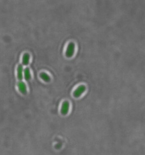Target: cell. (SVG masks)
<instances>
[{
	"mask_svg": "<svg viewBox=\"0 0 145 155\" xmlns=\"http://www.w3.org/2000/svg\"><path fill=\"white\" fill-rule=\"evenodd\" d=\"M74 45L73 42H70L66 48V55L68 57H71L74 53Z\"/></svg>",
	"mask_w": 145,
	"mask_h": 155,
	"instance_id": "obj_1",
	"label": "cell"
},
{
	"mask_svg": "<svg viewBox=\"0 0 145 155\" xmlns=\"http://www.w3.org/2000/svg\"><path fill=\"white\" fill-rule=\"evenodd\" d=\"M86 90V87L84 85L79 86L73 92V95L75 97H78L84 93Z\"/></svg>",
	"mask_w": 145,
	"mask_h": 155,
	"instance_id": "obj_2",
	"label": "cell"
},
{
	"mask_svg": "<svg viewBox=\"0 0 145 155\" xmlns=\"http://www.w3.org/2000/svg\"><path fill=\"white\" fill-rule=\"evenodd\" d=\"M17 86L18 90L21 93L24 95H26V94L27 89H26V85L24 82L22 81L18 82Z\"/></svg>",
	"mask_w": 145,
	"mask_h": 155,
	"instance_id": "obj_3",
	"label": "cell"
},
{
	"mask_svg": "<svg viewBox=\"0 0 145 155\" xmlns=\"http://www.w3.org/2000/svg\"><path fill=\"white\" fill-rule=\"evenodd\" d=\"M69 109V103L67 101H64L62 104L61 113L63 114H67Z\"/></svg>",
	"mask_w": 145,
	"mask_h": 155,
	"instance_id": "obj_4",
	"label": "cell"
},
{
	"mask_svg": "<svg viewBox=\"0 0 145 155\" xmlns=\"http://www.w3.org/2000/svg\"><path fill=\"white\" fill-rule=\"evenodd\" d=\"M23 67L22 65H20L18 66L17 69V78L19 80L23 79Z\"/></svg>",
	"mask_w": 145,
	"mask_h": 155,
	"instance_id": "obj_5",
	"label": "cell"
},
{
	"mask_svg": "<svg viewBox=\"0 0 145 155\" xmlns=\"http://www.w3.org/2000/svg\"><path fill=\"white\" fill-rule=\"evenodd\" d=\"M30 55L29 53H25L23 55L22 57V64L24 65H28L30 62Z\"/></svg>",
	"mask_w": 145,
	"mask_h": 155,
	"instance_id": "obj_6",
	"label": "cell"
},
{
	"mask_svg": "<svg viewBox=\"0 0 145 155\" xmlns=\"http://www.w3.org/2000/svg\"><path fill=\"white\" fill-rule=\"evenodd\" d=\"M40 78L43 80L44 82H50V78L49 77V76L45 72H42L40 73Z\"/></svg>",
	"mask_w": 145,
	"mask_h": 155,
	"instance_id": "obj_7",
	"label": "cell"
},
{
	"mask_svg": "<svg viewBox=\"0 0 145 155\" xmlns=\"http://www.w3.org/2000/svg\"><path fill=\"white\" fill-rule=\"evenodd\" d=\"M24 78L26 80H29L31 78V73L30 70L28 67H26L24 70Z\"/></svg>",
	"mask_w": 145,
	"mask_h": 155,
	"instance_id": "obj_8",
	"label": "cell"
}]
</instances>
